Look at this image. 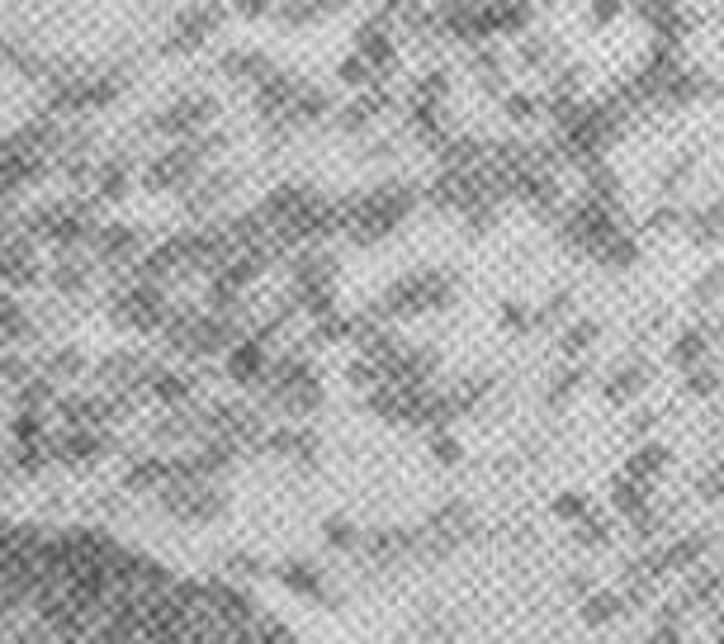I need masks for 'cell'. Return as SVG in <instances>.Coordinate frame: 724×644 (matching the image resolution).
Instances as JSON below:
<instances>
[{
	"mask_svg": "<svg viewBox=\"0 0 724 644\" xmlns=\"http://www.w3.org/2000/svg\"><path fill=\"white\" fill-rule=\"evenodd\" d=\"M715 644H724V625H720V635H715Z\"/></svg>",
	"mask_w": 724,
	"mask_h": 644,
	"instance_id": "8992f818",
	"label": "cell"
},
{
	"mask_svg": "<svg viewBox=\"0 0 724 644\" xmlns=\"http://www.w3.org/2000/svg\"><path fill=\"white\" fill-rule=\"evenodd\" d=\"M0 644H304L275 607L119 531L0 516Z\"/></svg>",
	"mask_w": 724,
	"mask_h": 644,
	"instance_id": "6da1fadb",
	"label": "cell"
},
{
	"mask_svg": "<svg viewBox=\"0 0 724 644\" xmlns=\"http://www.w3.org/2000/svg\"><path fill=\"white\" fill-rule=\"evenodd\" d=\"M705 555V536H691V541H682L668 555V569H682V564H691V559H701Z\"/></svg>",
	"mask_w": 724,
	"mask_h": 644,
	"instance_id": "7a4b0ae2",
	"label": "cell"
},
{
	"mask_svg": "<svg viewBox=\"0 0 724 644\" xmlns=\"http://www.w3.org/2000/svg\"><path fill=\"white\" fill-rule=\"evenodd\" d=\"M644 644H687V640H682V631H677V625L663 621V625H658V631H654L649 640H644Z\"/></svg>",
	"mask_w": 724,
	"mask_h": 644,
	"instance_id": "5b68a950",
	"label": "cell"
},
{
	"mask_svg": "<svg viewBox=\"0 0 724 644\" xmlns=\"http://www.w3.org/2000/svg\"><path fill=\"white\" fill-rule=\"evenodd\" d=\"M616 611H621L616 597H592V602H588V621H592V625H602V621L616 616Z\"/></svg>",
	"mask_w": 724,
	"mask_h": 644,
	"instance_id": "3957f363",
	"label": "cell"
},
{
	"mask_svg": "<svg viewBox=\"0 0 724 644\" xmlns=\"http://www.w3.org/2000/svg\"><path fill=\"white\" fill-rule=\"evenodd\" d=\"M715 592H720V578H715V574H705V578H696V583H691V602L701 607V602H711Z\"/></svg>",
	"mask_w": 724,
	"mask_h": 644,
	"instance_id": "277c9868",
	"label": "cell"
}]
</instances>
